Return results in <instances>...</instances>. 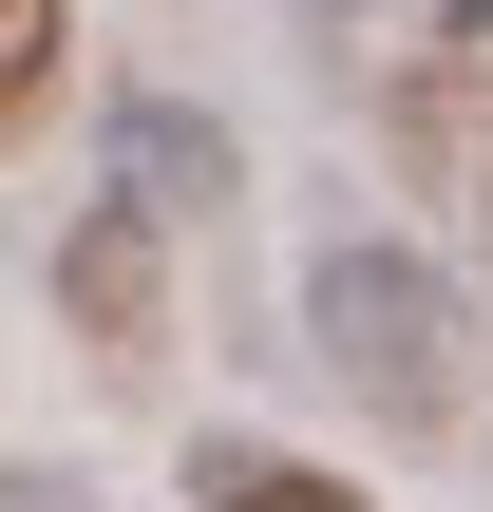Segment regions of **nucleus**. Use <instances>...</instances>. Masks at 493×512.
I'll use <instances>...</instances> for the list:
<instances>
[{"label": "nucleus", "mask_w": 493, "mask_h": 512, "mask_svg": "<svg viewBox=\"0 0 493 512\" xmlns=\"http://www.w3.org/2000/svg\"><path fill=\"white\" fill-rule=\"evenodd\" d=\"M304 342H323V380H361L380 418H456V380H475V304H456L399 228H342V247L304 266Z\"/></svg>", "instance_id": "1"}, {"label": "nucleus", "mask_w": 493, "mask_h": 512, "mask_svg": "<svg viewBox=\"0 0 493 512\" xmlns=\"http://www.w3.org/2000/svg\"><path fill=\"white\" fill-rule=\"evenodd\" d=\"M228 190H247V133H228V114H190V95H114V209L209 228Z\"/></svg>", "instance_id": "2"}, {"label": "nucleus", "mask_w": 493, "mask_h": 512, "mask_svg": "<svg viewBox=\"0 0 493 512\" xmlns=\"http://www.w3.org/2000/svg\"><path fill=\"white\" fill-rule=\"evenodd\" d=\"M152 247H171V228H152V209H114V190L57 228V304H76L114 361H152V342H171V285H152Z\"/></svg>", "instance_id": "3"}, {"label": "nucleus", "mask_w": 493, "mask_h": 512, "mask_svg": "<svg viewBox=\"0 0 493 512\" xmlns=\"http://www.w3.org/2000/svg\"><path fill=\"white\" fill-rule=\"evenodd\" d=\"M190 512H361V475H323L285 437H190Z\"/></svg>", "instance_id": "4"}, {"label": "nucleus", "mask_w": 493, "mask_h": 512, "mask_svg": "<svg viewBox=\"0 0 493 512\" xmlns=\"http://www.w3.org/2000/svg\"><path fill=\"white\" fill-rule=\"evenodd\" d=\"M57 57H76V0H0V114H19Z\"/></svg>", "instance_id": "5"}, {"label": "nucleus", "mask_w": 493, "mask_h": 512, "mask_svg": "<svg viewBox=\"0 0 493 512\" xmlns=\"http://www.w3.org/2000/svg\"><path fill=\"white\" fill-rule=\"evenodd\" d=\"M0 512H95V475H57V456H0Z\"/></svg>", "instance_id": "6"}]
</instances>
